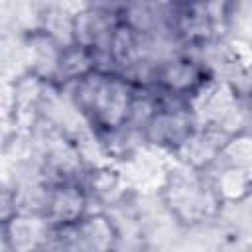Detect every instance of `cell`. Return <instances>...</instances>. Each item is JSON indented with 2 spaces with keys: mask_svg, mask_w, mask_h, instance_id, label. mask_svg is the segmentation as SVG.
Returning <instances> with one entry per match:
<instances>
[{
  "mask_svg": "<svg viewBox=\"0 0 252 252\" xmlns=\"http://www.w3.org/2000/svg\"><path fill=\"white\" fill-rule=\"evenodd\" d=\"M136 87L118 73H100L75 83V106L102 132H114L128 126Z\"/></svg>",
  "mask_w": 252,
  "mask_h": 252,
  "instance_id": "1",
  "label": "cell"
},
{
  "mask_svg": "<svg viewBox=\"0 0 252 252\" xmlns=\"http://www.w3.org/2000/svg\"><path fill=\"white\" fill-rule=\"evenodd\" d=\"M211 75L203 63L179 55L158 61L152 87L161 93L191 100L193 96L201 94V91L207 87Z\"/></svg>",
  "mask_w": 252,
  "mask_h": 252,
  "instance_id": "2",
  "label": "cell"
},
{
  "mask_svg": "<svg viewBox=\"0 0 252 252\" xmlns=\"http://www.w3.org/2000/svg\"><path fill=\"white\" fill-rule=\"evenodd\" d=\"M98 69L96 53L79 43H65L59 51L51 81L59 85H75Z\"/></svg>",
  "mask_w": 252,
  "mask_h": 252,
  "instance_id": "3",
  "label": "cell"
},
{
  "mask_svg": "<svg viewBox=\"0 0 252 252\" xmlns=\"http://www.w3.org/2000/svg\"><path fill=\"white\" fill-rule=\"evenodd\" d=\"M73 232L79 252H112L118 240L114 224L104 215H87L73 224Z\"/></svg>",
  "mask_w": 252,
  "mask_h": 252,
  "instance_id": "4",
  "label": "cell"
}]
</instances>
